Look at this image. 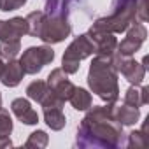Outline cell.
<instances>
[{"label":"cell","instance_id":"1","mask_svg":"<svg viewBox=\"0 0 149 149\" xmlns=\"http://www.w3.org/2000/svg\"><path fill=\"white\" fill-rule=\"evenodd\" d=\"M121 135L123 125L112 118L111 107H93L77 130V144L114 147L123 142Z\"/></svg>","mask_w":149,"mask_h":149},{"label":"cell","instance_id":"2","mask_svg":"<svg viewBox=\"0 0 149 149\" xmlns=\"http://www.w3.org/2000/svg\"><path fill=\"white\" fill-rule=\"evenodd\" d=\"M88 83L93 93H97L102 100L111 104L118 98L119 90H118V79H116V68L112 65L111 56L97 54L88 74Z\"/></svg>","mask_w":149,"mask_h":149},{"label":"cell","instance_id":"3","mask_svg":"<svg viewBox=\"0 0 149 149\" xmlns=\"http://www.w3.org/2000/svg\"><path fill=\"white\" fill-rule=\"evenodd\" d=\"M95 53V42L90 35H81L74 40L63 54V70L67 74H76L79 70L81 60Z\"/></svg>","mask_w":149,"mask_h":149},{"label":"cell","instance_id":"4","mask_svg":"<svg viewBox=\"0 0 149 149\" xmlns=\"http://www.w3.org/2000/svg\"><path fill=\"white\" fill-rule=\"evenodd\" d=\"M68 35H70V25L65 16L46 14L42 26H40V33H39L40 40H44L47 44H56V42H61L63 39H67Z\"/></svg>","mask_w":149,"mask_h":149},{"label":"cell","instance_id":"5","mask_svg":"<svg viewBox=\"0 0 149 149\" xmlns=\"http://www.w3.org/2000/svg\"><path fill=\"white\" fill-rule=\"evenodd\" d=\"M53 58H54V51H53L51 47H47V46L28 47V49L23 53L19 63L23 65L25 74H37V72L42 70L44 65L51 63Z\"/></svg>","mask_w":149,"mask_h":149},{"label":"cell","instance_id":"6","mask_svg":"<svg viewBox=\"0 0 149 149\" xmlns=\"http://www.w3.org/2000/svg\"><path fill=\"white\" fill-rule=\"evenodd\" d=\"M146 35H147L146 26L140 25V23H135V25L128 30L126 37L118 44V53H119L121 56H132L135 51H139V47H140L142 42L146 40Z\"/></svg>","mask_w":149,"mask_h":149},{"label":"cell","instance_id":"7","mask_svg":"<svg viewBox=\"0 0 149 149\" xmlns=\"http://www.w3.org/2000/svg\"><path fill=\"white\" fill-rule=\"evenodd\" d=\"M47 84H49V88L53 90V93H54L60 100H63V102H67V100L70 98V95L74 93V90H76V86H74V84L67 79V72H65L63 68H56V70H53V72L49 74Z\"/></svg>","mask_w":149,"mask_h":149},{"label":"cell","instance_id":"8","mask_svg":"<svg viewBox=\"0 0 149 149\" xmlns=\"http://www.w3.org/2000/svg\"><path fill=\"white\" fill-rule=\"evenodd\" d=\"M28 33L26 18H13L11 21H0V40L19 39Z\"/></svg>","mask_w":149,"mask_h":149},{"label":"cell","instance_id":"9","mask_svg":"<svg viewBox=\"0 0 149 149\" xmlns=\"http://www.w3.org/2000/svg\"><path fill=\"white\" fill-rule=\"evenodd\" d=\"M11 109L21 123H25V125H37L39 123V114L35 109H32V105L26 98H16L13 102Z\"/></svg>","mask_w":149,"mask_h":149},{"label":"cell","instance_id":"10","mask_svg":"<svg viewBox=\"0 0 149 149\" xmlns=\"http://www.w3.org/2000/svg\"><path fill=\"white\" fill-rule=\"evenodd\" d=\"M25 76V68L19 61H14V60H9L7 65H4V72H2V76H0V81H2L6 86L9 88H14L21 83Z\"/></svg>","mask_w":149,"mask_h":149},{"label":"cell","instance_id":"11","mask_svg":"<svg viewBox=\"0 0 149 149\" xmlns=\"http://www.w3.org/2000/svg\"><path fill=\"white\" fill-rule=\"evenodd\" d=\"M44 107V119L51 130H61L67 123V118L61 111L63 104H47Z\"/></svg>","mask_w":149,"mask_h":149},{"label":"cell","instance_id":"12","mask_svg":"<svg viewBox=\"0 0 149 149\" xmlns=\"http://www.w3.org/2000/svg\"><path fill=\"white\" fill-rule=\"evenodd\" d=\"M111 114L121 125H135L137 119H139V116H140L139 107H133V105H128V104L111 105Z\"/></svg>","mask_w":149,"mask_h":149},{"label":"cell","instance_id":"13","mask_svg":"<svg viewBox=\"0 0 149 149\" xmlns=\"http://www.w3.org/2000/svg\"><path fill=\"white\" fill-rule=\"evenodd\" d=\"M26 95L32 98V100H35V102H39L40 105L46 102V100H49L54 93H53V90L49 88V84L47 83H44V81H33L28 88H26Z\"/></svg>","mask_w":149,"mask_h":149},{"label":"cell","instance_id":"14","mask_svg":"<svg viewBox=\"0 0 149 149\" xmlns=\"http://www.w3.org/2000/svg\"><path fill=\"white\" fill-rule=\"evenodd\" d=\"M68 102L72 104V107L76 111H86V109L91 107V95L83 88H76L74 93L70 95Z\"/></svg>","mask_w":149,"mask_h":149},{"label":"cell","instance_id":"15","mask_svg":"<svg viewBox=\"0 0 149 149\" xmlns=\"http://www.w3.org/2000/svg\"><path fill=\"white\" fill-rule=\"evenodd\" d=\"M147 88H135V86H132L126 93H125V104H128V105H133V107H142V105H146L147 104Z\"/></svg>","mask_w":149,"mask_h":149},{"label":"cell","instance_id":"16","mask_svg":"<svg viewBox=\"0 0 149 149\" xmlns=\"http://www.w3.org/2000/svg\"><path fill=\"white\" fill-rule=\"evenodd\" d=\"M21 49L19 39H7V40H0V58L4 60H14Z\"/></svg>","mask_w":149,"mask_h":149},{"label":"cell","instance_id":"17","mask_svg":"<svg viewBox=\"0 0 149 149\" xmlns=\"http://www.w3.org/2000/svg\"><path fill=\"white\" fill-rule=\"evenodd\" d=\"M44 18H46V13H42V11H35V13H30V14L26 16L28 33H30V35L39 37V33H40V26H42Z\"/></svg>","mask_w":149,"mask_h":149},{"label":"cell","instance_id":"18","mask_svg":"<svg viewBox=\"0 0 149 149\" xmlns=\"http://www.w3.org/2000/svg\"><path fill=\"white\" fill-rule=\"evenodd\" d=\"M13 132V119L6 109L0 107V137H9Z\"/></svg>","mask_w":149,"mask_h":149},{"label":"cell","instance_id":"19","mask_svg":"<svg viewBox=\"0 0 149 149\" xmlns=\"http://www.w3.org/2000/svg\"><path fill=\"white\" fill-rule=\"evenodd\" d=\"M47 142H49V139H47V133L46 132H42V130H37V132H33L32 135H30V139L26 140V147H32V146H37V147H46L47 146Z\"/></svg>","mask_w":149,"mask_h":149},{"label":"cell","instance_id":"20","mask_svg":"<svg viewBox=\"0 0 149 149\" xmlns=\"http://www.w3.org/2000/svg\"><path fill=\"white\" fill-rule=\"evenodd\" d=\"M130 147H146L147 146V135H146V128L139 130V132H132L130 133Z\"/></svg>","mask_w":149,"mask_h":149},{"label":"cell","instance_id":"21","mask_svg":"<svg viewBox=\"0 0 149 149\" xmlns=\"http://www.w3.org/2000/svg\"><path fill=\"white\" fill-rule=\"evenodd\" d=\"M26 0H0V11H14V9H19Z\"/></svg>","mask_w":149,"mask_h":149},{"label":"cell","instance_id":"22","mask_svg":"<svg viewBox=\"0 0 149 149\" xmlns=\"http://www.w3.org/2000/svg\"><path fill=\"white\" fill-rule=\"evenodd\" d=\"M11 146H13V142L9 137H0V147H11Z\"/></svg>","mask_w":149,"mask_h":149},{"label":"cell","instance_id":"23","mask_svg":"<svg viewBox=\"0 0 149 149\" xmlns=\"http://www.w3.org/2000/svg\"><path fill=\"white\" fill-rule=\"evenodd\" d=\"M2 72H4V61L0 60V76H2Z\"/></svg>","mask_w":149,"mask_h":149},{"label":"cell","instance_id":"24","mask_svg":"<svg viewBox=\"0 0 149 149\" xmlns=\"http://www.w3.org/2000/svg\"><path fill=\"white\" fill-rule=\"evenodd\" d=\"M0 107H2V97H0Z\"/></svg>","mask_w":149,"mask_h":149}]
</instances>
